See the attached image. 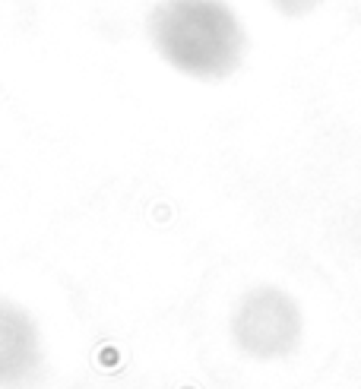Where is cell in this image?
<instances>
[{
	"instance_id": "obj_1",
	"label": "cell",
	"mask_w": 361,
	"mask_h": 389,
	"mask_svg": "<svg viewBox=\"0 0 361 389\" xmlns=\"http://www.w3.org/2000/svg\"><path fill=\"white\" fill-rule=\"evenodd\" d=\"M152 38L175 67L193 76L228 73L238 57V32L219 3L168 0L152 16Z\"/></svg>"
}]
</instances>
